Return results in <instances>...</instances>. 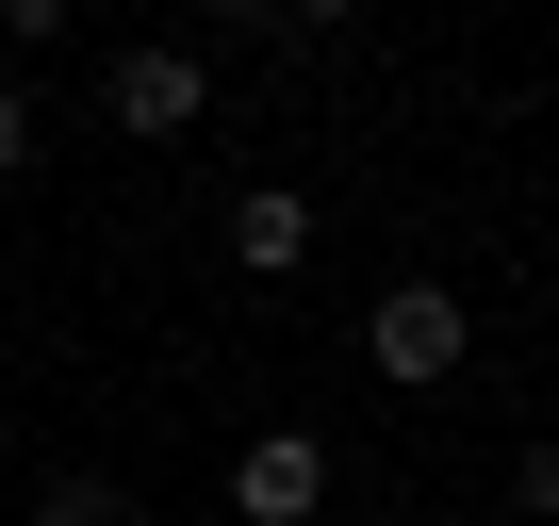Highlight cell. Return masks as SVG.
<instances>
[{"label":"cell","mask_w":559,"mask_h":526,"mask_svg":"<svg viewBox=\"0 0 559 526\" xmlns=\"http://www.w3.org/2000/svg\"><path fill=\"white\" fill-rule=\"evenodd\" d=\"M17 526H148V510H132V477H99V461H50V477L17 493Z\"/></svg>","instance_id":"5b68a950"},{"label":"cell","mask_w":559,"mask_h":526,"mask_svg":"<svg viewBox=\"0 0 559 526\" xmlns=\"http://www.w3.org/2000/svg\"><path fill=\"white\" fill-rule=\"evenodd\" d=\"M83 34V0H0V50H67Z\"/></svg>","instance_id":"8992f818"},{"label":"cell","mask_w":559,"mask_h":526,"mask_svg":"<svg viewBox=\"0 0 559 526\" xmlns=\"http://www.w3.org/2000/svg\"><path fill=\"white\" fill-rule=\"evenodd\" d=\"M362 362H379V395H444V379L477 362V297H461V280H395V297L362 313Z\"/></svg>","instance_id":"6da1fadb"},{"label":"cell","mask_w":559,"mask_h":526,"mask_svg":"<svg viewBox=\"0 0 559 526\" xmlns=\"http://www.w3.org/2000/svg\"><path fill=\"white\" fill-rule=\"evenodd\" d=\"M0 461H17V395H0Z\"/></svg>","instance_id":"8fae6325"},{"label":"cell","mask_w":559,"mask_h":526,"mask_svg":"<svg viewBox=\"0 0 559 526\" xmlns=\"http://www.w3.org/2000/svg\"><path fill=\"white\" fill-rule=\"evenodd\" d=\"M280 34H362V0H280Z\"/></svg>","instance_id":"9c48e42d"},{"label":"cell","mask_w":559,"mask_h":526,"mask_svg":"<svg viewBox=\"0 0 559 526\" xmlns=\"http://www.w3.org/2000/svg\"><path fill=\"white\" fill-rule=\"evenodd\" d=\"M230 526H330V444L313 428H263L230 461Z\"/></svg>","instance_id":"3957f363"},{"label":"cell","mask_w":559,"mask_h":526,"mask_svg":"<svg viewBox=\"0 0 559 526\" xmlns=\"http://www.w3.org/2000/svg\"><path fill=\"white\" fill-rule=\"evenodd\" d=\"M34 148H50V116H34V83H0V181H34Z\"/></svg>","instance_id":"52a82bcc"},{"label":"cell","mask_w":559,"mask_h":526,"mask_svg":"<svg viewBox=\"0 0 559 526\" xmlns=\"http://www.w3.org/2000/svg\"><path fill=\"white\" fill-rule=\"evenodd\" d=\"M198 116H214V67H198V50H165V34H148V50H116V67H99V132L181 148Z\"/></svg>","instance_id":"7a4b0ae2"},{"label":"cell","mask_w":559,"mask_h":526,"mask_svg":"<svg viewBox=\"0 0 559 526\" xmlns=\"http://www.w3.org/2000/svg\"><path fill=\"white\" fill-rule=\"evenodd\" d=\"M313 247H330V214H313L297 181H247V198H230V280H297Z\"/></svg>","instance_id":"277c9868"},{"label":"cell","mask_w":559,"mask_h":526,"mask_svg":"<svg viewBox=\"0 0 559 526\" xmlns=\"http://www.w3.org/2000/svg\"><path fill=\"white\" fill-rule=\"evenodd\" d=\"M214 17H230V34H280V0H214Z\"/></svg>","instance_id":"30bf717a"},{"label":"cell","mask_w":559,"mask_h":526,"mask_svg":"<svg viewBox=\"0 0 559 526\" xmlns=\"http://www.w3.org/2000/svg\"><path fill=\"white\" fill-rule=\"evenodd\" d=\"M510 510H526V526H559V444H526V461H510Z\"/></svg>","instance_id":"ba28073f"}]
</instances>
